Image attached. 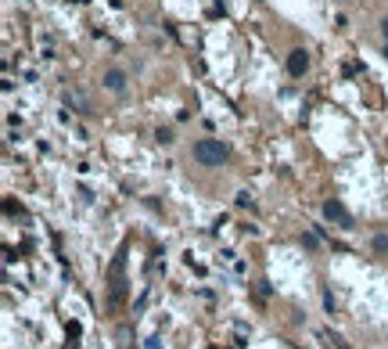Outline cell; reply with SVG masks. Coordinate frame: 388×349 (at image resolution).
Listing matches in <instances>:
<instances>
[{"label":"cell","mask_w":388,"mask_h":349,"mask_svg":"<svg viewBox=\"0 0 388 349\" xmlns=\"http://www.w3.org/2000/svg\"><path fill=\"white\" fill-rule=\"evenodd\" d=\"M194 162H201V166H220V162H227V144L223 141H212V137L198 141L194 144Z\"/></svg>","instance_id":"6da1fadb"},{"label":"cell","mask_w":388,"mask_h":349,"mask_svg":"<svg viewBox=\"0 0 388 349\" xmlns=\"http://www.w3.org/2000/svg\"><path fill=\"white\" fill-rule=\"evenodd\" d=\"M323 216H327L331 223H338V227H345V231H352V212L341 205L338 198H331V202H323Z\"/></svg>","instance_id":"7a4b0ae2"},{"label":"cell","mask_w":388,"mask_h":349,"mask_svg":"<svg viewBox=\"0 0 388 349\" xmlns=\"http://www.w3.org/2000/svg\"><path fill=\"white\" fill-rule=\"evenodd\" d=\"M104 90H112V94H126V72H122V69H108L104 72Z\"/></svg>","instance_id":"3957f363"},{"label":"cell","mask_w":388,"mask_h":349,"mask_svg":"<svg viewBox=\"0 0 388 349\" xmlns=\"http://www.w3.org/2000/svg\"><path fill=\"white\" fill-rule=\"evenodd\" d=\"M306 69H309V54H306V51H291V54H288V72H291V76H302Z\"/></svg>","instance_id":"277c9868"},{"label":"cell","mask_w":388,"mask_h":349,"mask_svg":"<svg viewBox=\"0 0 388 349\" xmlns=\"http://www.w3.org/2000/svg\"><path fill=\"white\" fill-rule=\"evenodd\" d=\"M374 252H378V256L388 252V234H374Z\"/></svg>","instance_id":"5b68a950"},{"label":"cell","mask_w":388,"mask_h":349,"mask_svg":"<svg viewBox=\"0 0 388 349\" xmlns=\"http://www.w3.org/2000/svg\"><path fill=\"white\" fill-rule=\"evenodd\" d=\"M162 144H173V130H165V126H158V133H155Z\"/></svg>","instance_id":"8992f818"},{"label":"cell","mask_w":388,"mask_h":349,"mask_svg":"<svg viewBox=\"0 0 388 349\" xmlns=\"http://www.w3.org/2000/svg\"><path fill=\"white\" fill-rule=\"evenodd\" d=\"M237 205H241V209H252V194L241 191V194H237Z\"/></svg>","instance_id":"52a82bcc"},{"label":"cell","mask_w":388,"mask_h":349,"mask_svg":"<svg viewBox=\"0 0 388 349\" xmlns=\"http://www.w3.org/2000/svg\"><path fill=\"white\" fill-rule=\"evenodd\" d=\"M302 245L306 249H316V234H302Z\"/></svg>","instance_id":"ba28073f"},{"label":"cell","mask_w":388,"mask_h":349,"mask_svg":"<svg viewBox=\"0 0 388 349\" xmlns=\"http://www.w3.org/2000/svg\"><path fill=\"white\" fill-rule=\"evenodd\" d=\"M381 36H385V40H388V18H385V22H381Z\"/></svg>","instance_id":"9c48e42d"}]
</instances>
